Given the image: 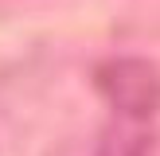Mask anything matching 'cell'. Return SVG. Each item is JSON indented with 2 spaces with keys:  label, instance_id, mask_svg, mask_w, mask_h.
Returning a JSON list of instances; mask_svg holds the SVG:
<instances>
[{
  "label": "cell",
  "instance_id": "1",
  "mask_svg": "<svg viewBox=\"0 0 160 156\" xmlns=\"http://www.w3.org/2000/svg\"><path fill=\"white\" fill-rule=\"evenodd\" d=\"M94 82H98L102 98L117 109L121 117H148L160 109V70L148 59H109L94 70Z\"/></svg>",
  "mask_w": 160,
  "mask_h": 156
}]
</instances>
